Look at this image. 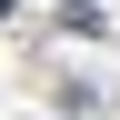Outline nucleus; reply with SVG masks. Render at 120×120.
<instances>
[{"mask_svg":"<svg viewBox=\"0 0 120 120\" xmlns=\"http://www.w3.org/2000/svg\"><path fill=\"white\" fill-rule=\"evenodd\" d=\"M0 20H10V0H0Z\"/></svg>","mask_w":120,"mask_h":120,"instance_id":"1","label":"nucleus"}]
</instances>
